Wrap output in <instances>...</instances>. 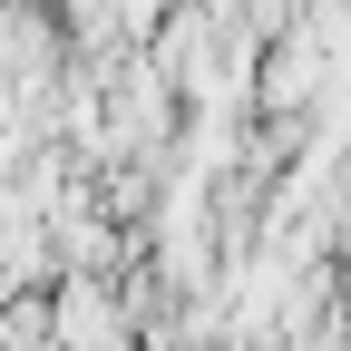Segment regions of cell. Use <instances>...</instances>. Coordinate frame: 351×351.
Masks as SVG:
<instances>
[{
  "label": "cell",
  "instance_id": "1",
  "mask_svg": "<svg viewBox=\"0 0 351 351\" xmlns=\"http://www.w3.org/2000/svg\"><path fill=\"white\" fill-rule=\"evenodd\" d=\"M49 313H59V351H127L137 341V302H127L108 274H59Z\"/></svg>",
  "mask_w": 351,
  "mask_h": 351
}]
</instances>
